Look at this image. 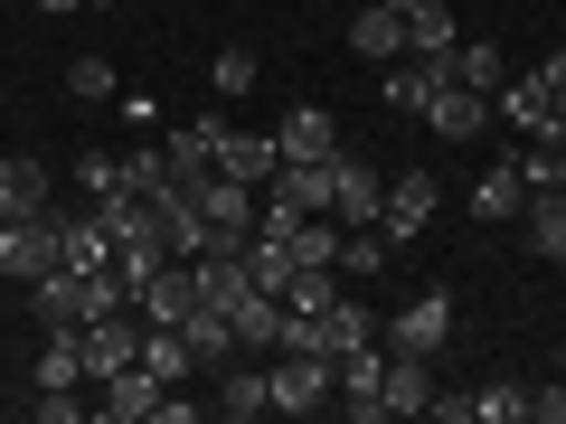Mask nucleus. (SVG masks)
Wrapping results in <instances>:
<instances>
[{"instance_id": "nucleus-1", "label": "nucleus", "mask_w": 566, "mask_h": 424, "mask_svg": "<svg viewBox=\"0 0 566 424\" xmlns=\"http://www.w3.org/2000/svg\"><path fill=\"white\" fill-rule=\"evenodd\" d=\"M29 303H39V321H48V330H85L95 311H133V303H123V283H114V264H104V274H76V264H57V274L29 283Z\"/></svg>"}, {"instance_id": "nucleus-2", "label": "nucleus", "mask_w": 566, "mask_h": 424, "mask_svg": "<svg viewBox=\"0 0 566 424\" xmlns=\"http://www.w3.org/2000/svg\"><path fill=\"white\" fill-rule=\"evenodd\" d=\"M264 386H274V415H312V405H331V396H340V378H331V359H322V349H274Z\"/></svg>"}, {"instance_id": "nucleus-3", "label": "nucleus", "mask_w": 566, "mask_h": 424, "mask_svg": "<svg viewBox=\"0 0 566 424\" xmlns=\"http://www.w3.org/2000/svg\"><path fill=\"white\" fill-rule=\"evenodd\" d=\"M180 189H189V180H180ZM189 199H199V226H208V245H245V236H255V189H245V180L208 170V180L189 189ZM208 245H199V255H208Z\"/></svg>"}, {"instance_id": "nucleus-4", "label": "nucleus", "mask_w": 566, "mask_h": 424, "mask_svg": "<svg viewBox=\"0 0 566 424\" xmlns=\"http://www.w3.org/2000/svg\"><path fill=\"white\" fill-rule=\"evenodd\" d=\"M331 378H340V405H349V424H387V349L378 340H359V349H340L331 359Z\"/></svg>"}, {"instance_id": "nucleus-5", "label": "nucleus", "mask_w": 566, "mask_h": 424, "mask_svg": "<svg viewBox=\"0 0 566 424\" xmlns=\"http://www.w3.org/2000/svg\"><path fill=\"white\" fill-rule=\"evenodd\" d=\"M0 264H10V283H39V274H57V208L48 218H0Z\"/></svg>"}, {"instance_id": "nucleus-6", "label": "nucleus", "mask_w": 566, "mask_h": 424, "mask_svg": "<svg viewBox=\"0 0 566 424\" xmlns=\"http://www.w3.org/2000/svg\"><path fill=\"white\" fill-rule=\"evenodd\" d=\"M434 218H444V189H434V170H397V180H387V236H424V226H434Z\"/></svg>"}, {"instance_id": "nucleus-7", "label": "nucleus", "mask_w": 566, "mask_h": 424, "mask_svg": "<svg viewBox=\"0 0 566 424\" xmlns=\"http://www.w3.org/2000/svg\"><path fill=\"white\" fill-rule=\"evenodd\" d=\"M453 340V293L434 283V293H416V303L387 321V349H416V359H434V349Z\"/></svg>"}, {"instance_id": "nucleus-8", "label": "nucleus", "mask_w": 566, "mask_h": 424, "mask_svg": "<svg viewBox=\"0 0 566 424\" xmlns=\"http://www.w3.org/2000/svg\"><path fill=\"white\" fill-rule=\"evenodd\" d=\"M76 340H85V378L104 386L114 368H133V359H142V311H133V321H123V311H95Z\"/></svg>"}, {"instance_id": "nucleus-9", "label": "nucleus", "mask_w": 566, "mask_h": 424, "mask_svg": "<svg viewBox=\"0 0 566 424\" xmlns=\"http://www.w3.org/2000/svg\"><path fill=\"white\" fill-rule=\"evenodd\" d=\"M133 311H142V321H170V330H180L189 311H199V264H189V255H170L161 274H151V283L133 293Z\"/></svg>"}, {"instance_id": "nucleus-10", "label": "nucleus", "mask_w": 566, "mask_h": 424, "mask_svg": "<svg viewBox=\"0 0 566 424\" xmlns=\"http://www.w3.org/2000/svg\"><path fill=\"white\" fill-rule=\"evenodd\" d=\"M491 104H501V114L520 123L528 141H566V114H557V95H547V76H538V66H528V76H510Z\"/></svg>"}, {"instance_id": "nucleus-11", "label": "nucleus", "mask_w": 566, "mask_h": 424, "mask_svg": "<svg viewBox=\"0 0 566 424\" xmlns=\"http://www.w3.org/2000/svg\"><path fill=\"white\" fill-rule=\"evenodd\" d=\"M57 208V170L29 161V151H10L0 161V218H48Z\"/></svg>"}, {"instance_id": "nucleus-12", "label": "nucleus", "mask_w": 566, "mask_h": 424, "mask_svg": "<svg viewBox=\"0 0 566 424\" xmlns=\"http://www.w3.org/2000/svg\"><path fill=\"white\" fill-rule=\"evenodd\" d=\"M274 151L283 161H331V151H340V114H331V104H293L283 132H274Z\"/></svg>"}, {"instance_id": "nucleus-13", "label": "nucleus", "mask_w": 566, "mask_h": 424, "mask_svg": "<svg viewBox=\"0 0 566 424\" xmlns=\"http://www.w3.org/2000/svg\"><path fill=\"white\" fill-rule=\"evenodd\" d=\"M453 47H463V29H453L444 0H406V57H424V66L453 76Z\"/></svg>"}, {"instance_id": "nucleus-14", "label": "nucleus", "mask_w": 566, "mask_h": 424, "mask_svg": "<svg viewBox=\"0 0 566 424\" xmlns=\"http://www.w3.org/2000/svg\"><path fill=\"white\" fill-rule=\"evenodd\" d=\"M349 47H359L368 66H397V57H406V10H397V0H359V20H349Z\"/></svg>"}, {"instance_id": "nucleus-15", "label": "nucleus", "mask_w": 566, "mask_h": 424, "mask_svg": "<svg viewBox=\"0 0 566 424\" xmlns=\"http://www.w3.org/2000/svg\"><path fill=\"white\" fill-rule=\"evenodd\" d=\"M151 405H161V378L133 359V368H114V378H104L95 415H104V424H151Z\"/></svg>"}, {"instance_id": "nucleus-16", "label": "nucleus", "mask_w": 566, "mask_h": 424, "mask_svg": "<svg viewBox=\"0 0 566 424\" xmlns=\"http://www.w3.org/2000/svg\"><path fill=\"white\" fill-rule=\"evenodd\" d=\"M424 123H434V141H482V123H491V95H472V85H434Z\"/></svg>"}, {"instance_id": "nucleus-17", "label": "nucleus", "mask_w": 566, "mask_h": 424, "mask_svg": "<svg viewBox=\"0 0 566 424\" xmlns=\"http://www.w3.org/2000/svg\"><path fill=\"white\" fill-rule=\"evenodd\" d=\"M331 218H340V226H378V218H387V180H378V170H359L349 151H340V189H331Z\"/></svg>"}, {"instance_id": "nucleus-18", "label": "nucleus", "mask_w": 566, "mask_h": 424, "mask_svg": "<svg viewBox=\"0 0 566 424\" xmlns=\"http://www.w3.org/2000/svg\"><path fill=\"white\" fill-rule=\"evenodd\" d=\"M387 415H424L434 405V359H416V349H387Z\"/></svg>"}, {"instance_id": "nucleus-19", "label": "nucleus", "mask_w": 566, "mask_h": 424, "mask_svg": "<svg viewBox=\"0 0 566 424\" xmlns=\"http://www.w3.org/2000/svg\"><path fill=\"white\" fill-rule=\"evenodd\" d=\"M218 170L227 180H245V189H264L283 170V151H274V132H237V123H227V141H218Z\"/></svg>"}, {"instance_id": "nucleus-20", "label": "nucleus", "mask_w": 566, "mask_h": 424, "mask_svg": "<svg viewBox=\"0 0 566 424\" xmlns=\"http://www.w3.org/2000/svg\"><path fill=\"white\" fill-rule=\"evenodd\" d=\"M274 189L303 208V218H322L331 189H340V151H331V161H283V170H274Z\"/></svg>"}, {"instance_id": "nucleus-21", "label": "nucleus", "mask_w": 566, "mask_h": 424, "mask_svg": "<svg viewBox=\"0 0 566 424\" xmlns=\"http://www.w3.org/2000/svg\"><path fill=\"white\" fill-rule=\"evenodd\" d=\"M57 255L76 264V274H104V264H114V236H104V218H95V208L57 218Z\"/></svg>"}, {"instance_id": "nucleus-22", "label": "nucleus", "mask_w": 566, "mask_h": 424, "mask_svg": "<svg viewBox=\"0 0 566 424\" xmlns=\"http://www.w3.org/2000/svg\"><path fill=\"white\" fill-rule=\"evenodd\" d=\"M180 340H189V359H199L208 378H218V368L237 359V321H227V311H208V303H199V311L180 321Z\"/></svg>"}, {"instance_id": "nucleus-23", "label": "nucleus", "mask_w": 566, "mask_h": 424, "mask_svg": "<svg viewBox=\"0 0 566 424\" xmlns=\"http://www.w3.org/2000/svg\"><path fill=\"white\" fill-rule=\"evenodd\" d=\"M218 415H237V424L274 415V386H264V368H237V359L218 368Z\"/></svg>"}, {"instance_id": "nucleus-24", "label": "nucleus", "mask_w": 566, "mask_h": 424, "mask_svg": "<svg viewBox=\"0 0 566 424\" xmlns=\"http://www.w3.org/2000/svg\"><path fill=\"white\" fill-rule=\"evenodd\" d=\"M520 236L538 245V255H557V264H566V180H557V189H538V199L520 208Z\"/></svg>"}, {"instance_id": "nucleus-25", "label": "nucleus", "mask_w": 566, "mask_h": 424, "mask_svg": "<svg viewBox=\"0 0 566 424\" xmlns=\"http://www.w3.org/2000/svg\"><path fill=\"white\" fill-rule=\"evenodd\" d=\"M312 321H322V349H331V359H340V349H359V340H378V311H368L359 293H340V303L312 311Z\"/></svg>"}, {"instance_id": "nucleus-26", "label": "nucleus", "mask_w": 566, "mask_h": 424, "mask_svg": "<svg viewBox=\"0 0 566 424\" xmlns=\"http://www.w3.org/2000/svg\"><path fill=\"white\" fill-rule=\"evenodd\" d=\"M434 85H453V76H444V66H424V57H397V66H387V104L416 114V123H424V104H434Z\"/></svg>"}, {"instance_id": "nucleus-27", "label": "nucleus", "mask_w": 566, "mask_h": 424, "mask_svg": "<svg viewBox=\"0 0 566 424\" xmlns=\"http://www.w3.org/2000/svg\"><path fill=\"white\" fill-rule=\"evenodd\" d=\"M29 378H39V396L85 386V340H76V330H48V349H39V368H29Z\"/></svg>"}, {"instance_id": "nucleus-28", "label": "nucleus", "mask_w": 566, "mask_h": 424, "mask_svg": "<svg viewBox=\"0 0 566 424\" xmlns=\"http://www.w3.org/2000/svg\"><path fill=\"white\" fill-rule=\"evenodd\" d=\"M142 368H151V378H161V386H180V378H189V368H199V359H189V340H180V330H170V321H142Z\"/></svg>"}, {"instance_id": "nucleus-29", "label": "nucleus", "mask_w": 566, "mask_h": 424, "mask_svg": "<svg viewBox=\"0 0 566 424\" xmlns=\"http://www.w3.org/2000/svg\"><path fill=\"white\" fill-rule=\"evenodd\" d=\"M453 85H472V95H501V85H510V57H501L491 39H463V47H453Z\"/></svg>"}, {"instance_id": "nucleus-30", "label": "nucleus", "mask_w": 566, "mask_h": 424, "mask_svg": "<svg viewBox=\"0 0 566 424\" xmlns=\"http://www.w3.org/2000/svg\"><path fill=\"white\" fill-rule=\"evenodd\" d=\"M227 321H237V349H274L283 340V293H245Z\"/></svg>"}, {"instance_id": "nucleus-31", "label": "nucleus", "mask_w": 566, "mask_h": 424, "mask_svg": "<svg viewBox=\"0 0 566 424\" xmlns=\"http://www.w3.org/2000/svg\"><path fill=\"white\" fill-rule=\"evenodd\" d=\"M528 208V189H520V170H482V180H472V218H520Z\"/></svg>"}, {"instance_id": "nucleus-32", "label": "nucleus", "mask_w": 566, "mask_h": 424, "mask_svg": "<svg viewBox=\"0 0 566 424\" xmlns=\"http://www.w3.org/2000/svg\"><path fill=\"white\" fill-rule=\"evenodd\" d=\"M161 264H170V245H161V236H133V245H114V283H123V303H133V293H142L151 274H161Z\"/></svg>"}, {"instance_id": "nucleus-33", "label": "nucleus", "mask_w": 566, "mask_h": 424, "mask_svg": "<svg viewBox=\"0 0 566 424\" xmlns=\"http://www.w3.org/2000/svg\"><path fill=\"white\" fill-rule=\"evenodd\" d=\"M340 245H349V226H331V208L293 226V264H340Z\"/></svg>"}, {"instance_id": "nucleus-34", "label": "nucleus", "mask_w": 566, "mask_h": 424, "mask_svg": "<svg viewBox=\"0 0 566 424\" xmlns=\"http://www.w3.org/2000/svg\"><path fill=\"white\" fill-rule=\"evenodd\" d=\"M510 170H520V189L538 199V189H557V180H566V141H528V151H520Z\"/></svg>"}, {"instance_id": "nucleus-35", "label": "nucleus", "mask_w": 566, "mask_h": 424, "mask_svg": "<svg viewBox=\"0 0 566 424\" xmlns=\"http://www.w3.org/2000/svg\"><path fill=\"white\" fill-rule=\"evenodd\" d=\"M472 424H528V386H472Z\"/></svg>"}, {"instance_id": "nucleus-36", "label": "nucleus", "mask_w": 566, "mask_h": 424, "mask_svg": "<svg viewBox=\"0 0 566 424\" xmlns=\"http://www.w3.org/2000/svg\"><path fill=\"white\" fill-rule=\"evenodd\" d=\"M66 95H76V104H114V66H104V57H76V66H66Z\"/></svg>"}, {"instance_id": "nucleus-37", "label": "nucleus", "mask_w": 566, "mask_h": 424, "mask_svg": "<svg viewBox=\"0 0 566 424\" xmlns=\"http://www.w3.org/2000/svg\"><path fill=\"white\" fill-rule=\"evenodd\" d=\"M208 85H218V95H245V85H255V47H218Z\"/></svg>"}, {"instance_id": "nucleus-38", "label": "nucleus", "mask_w": 566, "mask_h": 424, "mask_svg": "<svg viewBox=\"0 0 566 424\" xmlns=\"http://www.w3.org/2000/svg\"><path fill=\"white\" fill-rule=\"evenodd\" d=\"M123 189H142V199L170 189V161H161V151H133V161H123Z\"/></svg>"}, {"instance_id": "nucleus-39", "label": "nucleus", "mask_w": 566, "mask_h": 424, "mask_svg": "<svg viewBox=\"0 0 566 424\" xmlns=\"http://www.w3.org/2000/svg\"><path fill=\"white\" fill-rule=\"evenodd\" d=\"M114 180H123L114 151H85V161H76V189H85V199H95V189H114Z\"/></svg>"}, {"instance_id": "nucleus-40", "label": "nucleus", "mask_w": 566, "mask_h": 424, "mask_svg": "<svg viewBox=\"0 0 566 424\" xmlns=\"http://www.w3.org/2000/svg\"><path fill=\"white\" fill-rule=\"evenodd\" d=\"M528 424H566V378H547V386H528Z\"/></svg>"}, {"instance_id": "nucleus-41", "label": "nucleus", "mask_w": 566, "mask_h": 424, "mask_svg": "<svg viewBox=\"0 0 566 424\" xmlns=\"http://www.w3.org/2000/svg\"><path fill=\"white\" fill-rule=\"evenodd\" d=\"M85 415V396H76V386H57V396H39V424H76Z\"/></svg>"}, {"instance_id": "nucleus-42", "label": "nucleus", "mask_w": 566, "mask_h": 424, "mask_svg": "<svg viewBox=\"0 0 566 424\" xmlns=\"http://www.w3.org/2000/svg\"><path fill=\"white\" fill-rule=\"evenodd\" d=\"M151 424H199V396H170V386H161V405H151Z\"/></svg>"}, {"instance_id": "nucleus-43", "label": "nucleus", "mask_w": 566, "mask_h": 424, "mask_svg": "<svg viewBox=\"0 0 566 424\" xmlns=\"http://www.w3.org/2000/svg\"><path fill=\"white\" fill-rule=\"evenodd\" d=\"M538 76H547V95H557V114H566V47H547V57H538Z\"/></svg>"}, {"instance_id": "nucleus-44", "label": "nucleus", "mask_w": 566, "mask_h": 424, "mask_svg": "<svg viewBox=\"0 0 566 424\" xmlns=\"http://www.w3.org/2000/svg\"><path fill=\"white\" fill-rule=\"evenodd\" d=\"M39 10H48V20H76V10H85V0H39Z\"/></svg>"}, {"instance_id": "nucleus-45", "label": "nucleus", "mask_w": 566, "mask_h": 424, "mask_svg": "<svg viewBox=\"0 0 566 424\" xmlns=\"http://www.w3.org/2000/svg\"><path fill=\"white\" fill-rule=\"evenodd\" d=\"M85 10H114V0H85Z\"/></svg>"}, {"instance_id": "nucleus-46", "label": "nucleus", "mask_w": 566, "mask_h": 424, "mask_svg": "<svg viewBox=\"0 0 566 424\" xmlns=\"http://www.w3.org/2000/svg\"><path fill=\"white\" fill-rule=\"evenodd\" d=\"M557 368H566V340H557Z\"/></svg>"}, {"instance_id": "nucleus-47", "label": "nucleus", "mask_w": 566, "mask_h": 424, "mask_svg": "<svg viewBox=\"0 0 566 424\" xmlns=\"http://www.w3.org/2000/svg\"><path fill=\"white\" fill-rule=\"evenodd\" d=\"M0 283H10V264H0Z\"/></svg>"}, {"instance_id": "nucleus-48", "label": "nucleus", "mask_w": 566, "mask_h": 424, "mask_svg": "<svg viewBox=\"0 0 566 424\" xmlns=\"http://www.w3.org/2000/svg\"><path fill=\"white\" fill-rule=\"evenodd\" d=\"M397 10H406V0H397Z\"/></svg>"}]
</instances>
